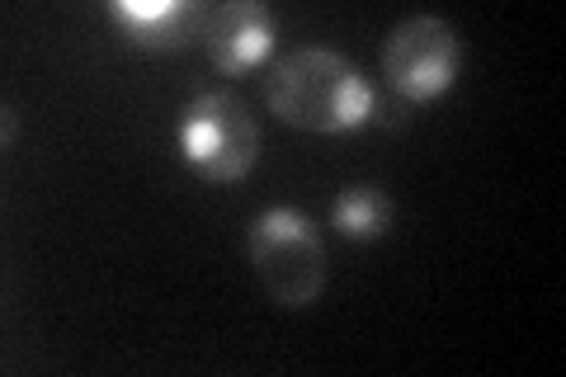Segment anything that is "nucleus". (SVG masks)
<instances>
[{
    "instance_id": "nucleus-2",
    "label": "nucleus",
    "mask_w": 566,
    "mask_h": 377,
    "mask_svg": "<svg viewBox=\"0 0 566 377\" xmlns=\"http://www.w3.org/2000/svg\"><path fill=\"white\" fill-rule=\"evenodd\" d=\"M251 264L279 307H312L326 289V245L316 227L293 208H270L260 212L251 227Z\"/></svg>"
},
{
    "instance_id": "nucleus-5",
    "label": "nucleus",
    "mask_w": 566,
    "mask_h": 377,
    "mask_svg": "<svg viewBox=\"0 0 566 377\" xmlns=\"http://www.w3.org/2000/svg\"><path fill=\"white\" fill-rule=\"evenodd\" d=\"M199 43L222 76H241V71H251L264 52H270L274 20L264 6H255V0H227V6H212L203 14Z\"/></svg>"
},
{
    "instance_id": "nucleus-6",
    "label": "nucleus",
    "mask_w": 566,
    "mask_h": 377,
    "mask_svg": "<svg viewBox=\"0 0 566 377\" xmlns=\"http://www.w3.org/2000/svg\"><path fill=\"white\" fill-rule=\"evenodd\" d=\"M109 14L123 24L128 43L142 52H175L189 39H199L203 24V6L193 0H114Z\"/></svg>"
},
{
    "instance_id": "nucleus-7",
    "label": "nucleus",
    "mask_w": 566,
    "mask_h": 377,
    "mask_svg": "<svg viewBox=\"0 0 566 377\" xmlns=\"http://www.w3.org/2000/svg\"><path fill=\"white\" fill-rule=\"evenodd\" d=\"M331 222L345 231L349 241H378L387 227H392V199L374 185H354L345 189L331 208Z\"/></svg>"
},
{
    "instance_id": "nucleus-4",
    "label": "nucleus",
    "mask_w": 566,
    "mask_h": 377,
    "mask_svg": "<svg viewBox=\"0 0 566 377\" xmlns=\"http://www.w3.org/2000/svg\"><path fill=\"white\" fill-rule=\"evenodd\" d=\"M458 62H463L458 33L449 20H439V14H416V20L397 24L382 48L387 85L401 95V104L439 100L453 85Z\"/></svg>"
},
{
    "instance_id": "nucleus-1",
    "label": "nucleus",
    "mask_w": 566,
    "mask_h": 377,
    "mask_svg": "<svg viewBox=\"0 0 566 377\" xmlns=\"http://www.w3.org/2000/svg\"><path fill=\"white\" fill-rule=\"evenodd\" d=\"M270 109L303 133H349L368 123L378 95L354 62L331 48H297L270 76Z\"/></svg>"
},
{
    "instance_id": "nucleus-3",
    "label": "nucleus",
    "mask_w": 566,
    "mask_h": 377,
    "mask_svg": "<svg viewBox=\"0 0 566 377\" xmlns=\"http://www.w3.org/2000/svg\"><path fill=\"white\" fill-rule=\"evenodd\" d=\"M180 151L212 185H232L260 156V123L237 95L212 90L185 104L180 114Z\"/></svg>"
}]
</instances>
